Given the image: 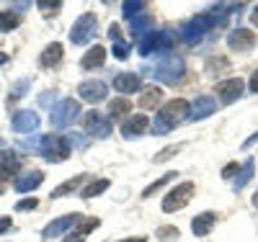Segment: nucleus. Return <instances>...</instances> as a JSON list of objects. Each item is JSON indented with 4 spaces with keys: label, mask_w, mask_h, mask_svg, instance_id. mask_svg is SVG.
<instances>
[{
    "label": "nucleus",
    "mask_w": 258,
    "mask_h": 242,
    "mask_svg": "<svg viewBox=\"0 0 258 242\" xmlns=\"http://www.w3.org/2000/svg\"><path fill=\"white\" fill-rule=\"evenodd\" d=\"M214 26H222L217 18H214L209 11L207 13H199V16H194L191 21H186V24H181V29H178V39L183 41V44H188V47H194V44H199L204 36H207V31H212Z\"/></svg>",
    "instance_id": "obj_1"
},
{
    "label": "nucleus",
    "mask_w": 258,
    "mask_h": 242,
    "mask_svg": "<svg viewBox=\"0 0 258 242\" xmlns=\"http://www.w3.org/2000/svg\"><path fill=\"white\" fill-rule=\"evenodd\" d=\"M150 75H153L158 83H163V85H176V83H181L183 75H186V62H183V57H178V54H168V57H163V59L155 64Z\"/></svg>",
    "instance_id": "obj_2"
},
{
    "label": "nucleus",
    "mask_w": 258,
    "mask_h": 242,
    "mask_svg": "<svg viewBox=\"0 0 258 242\" xmlns=\"http://www.w3.org/2000/svg\"><path fill=\"white\" fill-rule=\"evenodd\" d=\"M155 116H158L168 129H176V126H181L183 121L191 119V103H188L186 98H173V101L163 103L160 111H158Z\"/></svg>",
    "instance_id": "obj_3"
},
{
    "label": "nucleus",
    "mask_w": 258,
    "mask_h": 242,
    "mask_svg": "<svg viewBox=\"0 0 258 242\" xmlns=\"http://www.w3.org/2000/svg\"><path fill=\"white\" fill-rule=\"evenodd\" d=\"M176 44V34L173 31H153L147 34L142 41H137V54L150 57V54H165L173 49Z\"/></svg>",
    "instance_id": "obj_4"
},
{
    "label": "nucleus",
    "mask_w": 258,
    "mask_h": 242,
    "mask_svg": "<svg viewBox=\"0 0 258 242\" xmlns=\"http://www.w3.org/2000/svg\"><path fill=\"white\" fill-rule=\"evenodd\" d=\"M80 116V101L75 98H62L52 106V114H49V124L52 129H68L78 121Z\"/></svg>",
    "instance_id": "obj_5"
},
{
    "label": "nucleus",
    "mask_w": 258,
    "mask_h": 242,
    "mask_svg": "<svg viewBox=\"0 0 258 242\" xmlns=\"http://www.w3.org/2000/svg\"><path fill=\"white\" fill-rule=\"evenodd\" d=\"M39 152L44 155L47 163H62L70 155V142L62 134H44L39 139Z\"/></svg>",
    "instance_id": "obj_6"
},
{
    "label": "nucleus",
    "mask_w": 258,
    "mask_h": 242,
    "mask_svg": "<svg viewBox=\"0 0 258 242\" xmlns=\"http://www.w3.org/2000/svg\"><path fill=\"white\" fill-rule=\"evenodd\" d=\"M194 191H197V186H194L191 181L186 183H178L176 188H170L165 193V199H163V211L165 214H173V211H181L191 199H194Z\"/></svg>",
    "instance_id": "obj_7"
},
{
    "label": "nucleus",
    "mask_w": 258,
    "mask_h": 242,
    "mask_svg": "<svg viewBox=\"0 0 258 242\" xmlns=\"http://www.w3.org/2000/svg\"><path fill=\"white\" fill-rule=\"evenodd\" d=\"M78 98L91 103V106H98V103H103L106 98H109V85H106L103 80H98V77L83 80L78 85Z\"/></svg>",
    "instance_id": "obj_8"
},
{
    "label": "nucleus",
    "mask_w": 258,
    "mask_h": 242,
    "mask_svg": "<svg viewBox=\"0 0 258 242\" xmlns=\"http://www.w3.org/2000/svg\"><path fill=\"white\" fill-rule=\"evenodd\" d=\"M83 126H85V134L96 137V139H106L111 134V119L101 111H96V108H91V111L83 116Z\"/></svg>",
    "instance_id": "obj_9"
},
{
    "label": "nucleus",
    "mask_w": 258,
    "mask_h": 242,
    "mask_svg": "<svg viewBox=\"0 0 258 242\" xmlns=\"http://www.w3.org/2000/svg\"><path fill=\"white\" fill-rule=\"evenodd\" d=\"M96 26H98L96 13H83L75 24H73V29H70V41L78 44V47L88 44V41L93 39V34H96Z\"/></svg>",
    "instance_id": "obj_10"
},
{
    "label": "nucleus",
    "mask_w": 258,
    "mask_h": 242,
    "mask_svg": "<svg viewBox=\"0 0 258 242\" xmlns=\"http://www.w3.org/2000/svg\"><path fill=\"white\" fill-rule=\"evenodd\" d=\"M243 91H245V83L240 80V77H230V80H222V83H217V101L220 103H225V106H230V103H235L240 96H243Z\"/></svg>",
    "instance_id": "obj_11"
},
{
    "label": "nucleus",
    "mask_w": 258,
    "mask_h": 242,
    "mask_svg": "<svg viewBox=\"0 0 258 242\" xmlns=\"http://www.w3.org/2000/svg\"><path fill=\"white\" fill-rule=\"evenodd\" d=\"M227 47L232 52H250L255 47V34L250 29H232L227 34Z\"/></svg>",
    "instance_id": "obj_12"
},
{
    "label": "nucleus",
    "mask_w": 258,
    "mask_h": 242,
    "mask_svg": "<svg viewBox=\"0 0 258 242\" xmlns=\"http://www.w3.org/2000/svg\"><path fill=\"white\" fill-rule=\"evenodd\" d=\"M39 124H41V119L36 111H16L11 119V126L16 134H31V131L39 129Z\"/></svg>",
    "instance_id": "obj_13"
},
{
    "label": "nucleus",
    "mask_w": 258,
    "mask_h": 242,
    "mask_svg": "<svg viewBox=\"0 0 258 242\" xmlns=\"http://www.w3.org/2000/svg\"><path fill=\"white\" fill-rule=\"evenodd\" d=\"M142 77L137 72H119L114 77V91L116 93H124V98H129L132 93H140L142 91Z\"/></svg>",
    "instance_id": "obj_14"
},
{
    "label": "nucleus",
    "mask_w": 258,
    "mask_h": 242,
    "mask_svg": "<svg viewBox=\"0 0 258 242\" xmlns=\"http://www.w3.org/2000/svg\"><path fill=\"white\" fill-rule=\"evenodd\" d=\"M83 219V214H68V216H59V219H54V222H49L44 229H41V237L44 239H52V237H59V234H64L70 227H75L78 222Z\"/></svg>",
    "instance_id": "obj_15"
},
{
    "label": "nucleus",
    "mask_w": 258,
    "mask_h": 242,
    "mask_svg": "<svg viewBox=\"0 0 258 242\" xmlns=\"http://www.w3.org/2000/svg\"><path fill=\"white\" fill-rule=\"evenodd\" d=\"M147 129H150V119L145 114H135V116L124 119V124H121L119 131H121L124 139H135V137H142Z\"/></svg>",
    "instance_id": "obj_16"
},
{
    "label": "nucleus",
    "mask_w": 258,
    "mask_h": 242,
    "mask_svg": "<svg viewBox=\"0 0 258 242\" xmlns=\"http://www.w3.org/2000/svg\"><path fill=\"white\" fill-rule=\"evenodd\" d=\"M214 111H217V101H214L212 96H199L191 103V121H204Z\"/></svg>",
    "instance_id": "obj_17"
},
{
    "label": "nucleus",
    "mask_w": 258,
    "mask_h": 242,
    "mask_svg": "<svg viewBox=\"0 0 258 242\" xmlns=\"http://www.w3.org/2000/svg\"><path fill=\"white\" fill-rule=\"evenodd\" d=\"M41 183H44V173L41 170H29V173L18 175V178L13 181V188H16V193H29V191H36Z\"/></svg>",
    "instance_id": "obj_18"
},
{
    "label": "nucleus",
    "mask_w": 258,
    "mask_h": 242,
    "mask_svg": "<svg viewBox=\"0 0 258 242\" xmlns=\"http://www.w3.org/2000/svg\"><path fill=\"white\" fill-rule=\"evenodd\" d=\"M214 224H217V214L214 211H202V214H197L191 219V232L197 237H207L214 229Z\"/></svg>",
    "instance_id": "obj_19"
},
{
    "label": "nucleus",
    "mask_w": 258,
    "mask_h": 242,
    "mask_svg": "<svg viewBox=\"0 0 258 242\" xmlns=\"http://www.w3.org/2000/svg\"><path fill=\"white\" fill-rule=\"evenodd\" d=\"M18 155L13 149H3L0 152V181H8V178H13V175L18 173Z\"/></svg>",
    "instance_id": "obj_20"
},
{
    "label": "nucleus",
    "mask_w": 258,
    "mask_h": 242,
    "mask_svg": "<svg viewBox=\"0 0 258 242\" xmlns=\"http://www.w3.org/2000/svg\"><path fill=\"white\" fill-rule=\"evenodd\" d=\"M103 62H106V49L101 47V44H93V47L83 54L80 67L83 70H96V67H103Z\"/></svg>",
    "instance_id": "obj_21"
},
{
    "label": "nucleus",
    "mask_w": 258,
    "mask_h": 242,
    "mask_svg": "<svg viewBox=\"0 0 258 242\" xmlns=\"http://www.w3.org/2000/svg\"><path fill=\"white\" fill-rule=\"evenodd\" d=\"M153 31H155V21L150 18V16H145V13L140 18H135L132 26H129V34H132L135 41H142L147 34H153Z\"/></svg>",
    "instance_id": "obj_22"
},
{
    "label": "nucleus",
    "mask_w": 258,
    "mask_h": 242,
    "mask_svg": "<svg viewBox=\"0 0 258 242\" xmlns=\"http://www.w3.org/2000/svg\"><path fill=\"white\" fill-rule=\"evenodd\" d=\"M62 44L59 41H52V44H47L44 47V52H41V57H39V64L41 67H54V64H59V59H62Z\"/></svg>",
    "instance_id": "obj_23"
},
{
    "label": "nucleus",
    "mask_w": 258,
    "mask_h": 242,
    "mask_svg": "<svg viewBox=\"0 0 258 242\" xmlns=\"http://www.w3.org/2000/svg\"><path fill=\"white\" fill-rule=\"evenodd\" d=\"M163 101V91H160V88L158 85H147V88H142V91H140V106L142 108H155L158 103Z\"/></svg>",
    "instance_id": "obj_24"
},
{
    "label": "nucleus",
    "mask_w": 258,
    "mask_h": 242,
    "mask_svg": "<svg viewBox=\"0 0 258 242\" xmlns=\"http://www.w3.org/2000/svg\"><path fill=\"white\" fill-rule=\"evenodd\" d=\"M253 168H255V160H253V157H248V160L240 165L238 175H235V183H232L235 191H243V188L250 183V178H253Z\"/></svg>",
    "instance_id": "obj_25"
},
{
    "label": "nucleus",
    "mask_w": 258,
    "mask_h": 242,
    "mask_svg": "<svg viewBox=\"0 0 258 242\" xmlns=\"http://www.w3.org/2000/svg\"><path fill=\"white\" fill-rule=\"evenodd\" d=\"M88 178L85 173H80V175H75V178H70V181H64L62 186H57L54 191H52V199H64V196H70V193H75L78 188H80V183Z\"/></svg>",
    "instance_id": "obj_26"
},
{
    "label": "nucleus",
    "mask_w": 258,
    "mask_h": 242,
    "mask_svg": "<svg viewBox=\"0 0 258 242\" xmlns=\"http://www.w3.org/2000/svg\"><path fill=\"white\" fill-rule=\"evenodd\" d=\"M129 111H132V101L129 98H114V101H109V119H121V116H126Z\"/></svg>",
    "instance_id": "obj_27"
},
{
    "label": "nucleus",
    "mask_w": 258,
    "mask_h": 242,
    "mask_svg": "<svg viewBox=\"0 0 258 242\" xmlns=\"http://www.w3.org/2000/svg\"><path fill=\"white\" fill-rule=\"evenodd\" d=\"M145 8H147L145 0H124V3H121V16H124L126 21H135V18L142 16Z\"/></svg>",
    "instance_id": "obj_28"
},
{
    "label": "nucleus",
    "mask_w": 258,
    "mask_h": 242,
    "mask_svg": "<svg viewBox=\"0 0 258 242\" xmlns=\"http://www.w3.org/2000/svg\"><path fill=\"white\" fill-rule=\"evenodd\" d=\"M109 186H111L109 178H98V181H93V183L85 186V188L80 191V196H83V199H96V196H101V193L109 191Z\"/></svg>",
    "instance_id": "obj_29"
},
{
    "label": "nucleus",
    "mask_w": 258,
    "mask_h": 242,
    "mask_svg": "<svg viewBox=\"0 0 258 242\" xmlns=\"http://www.w3.org/2000/svg\"><path fill=\"white\" fill-rule=\"evenodd\" d=\"M18 24H21V16L16 13V11H0V31L3 34H11V31H16L18 29Z\"/></svg>",
    "instance_id": "obj_30"
},
{
    "label": "nucleus",
    "mask_w": 258,
    "mask_h": 242,
    "mask_svg": "<svg viewBox=\"0 0 258 242\" xmlns=\"http://www.w3.org/2000/svg\"><path fill=\"white\" fill-rule=\"evenodd\" d=\"M29 88H31V80H29V77H21V80H16V83L11 85V91H8V103H16L18 98H24Z\"/></svg>",
    "instance_id": "obj_31"
},
{
    "label": "nucleus",
    "mask_w": 258,
    "mask_h": 242,
    "mask_svg": "<svg viewBox=\"0 0 258 242\" xmlns=\"http://www.w3.org/2000/svg\"><path fill=\"white\" fill-rule=\"evenodd\" d=\"M176 175H178V173H173V170H170V173H165V175H160V178H158L155 183H150V186H147V188L142 191V199H150V196H153L155 191H160V188H163L165 183H170V181H173Z\"/></svg>",
    "instance_id": "obj_32"
},
{
    "label": "nucleus",
    "mask_w": 258,
    "mask_h": 242,
    "mask_svg": "<svg viewBox=\"0 0 258 242\" xmlns=\"http://www.w3.org/2000/svg\"><path fill=\"white\" fill-rule=\"evenodd\" d=\"M155 237H158V239H163V242H170V239L181 237V232H178V227H173V224H165V227H158Z\"/></svg>",
    "instance_id": "obj_33"
},
{
    "label": "nucleus",
    "mask_w": 258,
    "mask_h": 242,
    "mask_svg": "<svg viewBox=\"0 0 258 242\" xmlns=\"http://www.w3.org/2000/svg\"><path fill=\"white\" fill-rule=\"evenodd\" d=\"M178 149H181L178 144H170V147H163V149L158 152V155H155L153 160H155V163H165V160H170V157H173V155H178Z\"/></svg>",
    "instance_id": "obj_34"
},
{
    "label": "nucleus",
    "mask_w": 258,
    "mask_h": 242,
    "mask_svg": "<svg viewBox=\"0 0 258 242\" xmlns=\"http://www.w3.org/2000/svg\"><path fill=\"white\" fill-rule=\"evenodd\" d=\"M129 52H132V49H129L126 41H116V44H114V57H116V59H126Z\"/></svg>",
    "instance_id": "obj_35"
},
{
    "label": "nucleus",
    "mask_w": 258,
    "mask_h": 242,
    "mask_svg": "<svg viewBox=\"0 0 258 242\" xmlns=\"http://www.w3.org/2000/svg\"><path fill=\"white\" fill-rule=\"evenodd\" d=\"M39 206V201L34 199V196H31V199H24V201H18L16 204V211H34Z\"/></svg>",
    "instance_id": "obj_36"
},
{
    "label": "nucleus",
    "mask_w": 258,
    "mask_h": 242,
    "mask_svg": "<svg viewBox=\"0 0 258 242\" xmlns=\"http://www.w3.org/2000/svg\"><path fill=\"white\" fill-rule=\"evenodd\" d=\"M238 170H240V165H238V163H230V165H225V168H222V178H225V181H232Z\"/></svg>",
    "instance_id": "obj_37"
},
{
    "label": "nucleus",
    "mask_w": 258,
    "mask_h": 242,
    "mask_svg": "<svg viewBox=\"0 0 258 242\" xmlns=\"http://www.w3.org/2000/svg\"><path fill=\"white\" fill-rule=\"evenodd\" d=\"M68 142H70V149H75V147H78V149H83V147H85V139H83V137H78L75 131H73V134H68Z\"/></svg>",
    "instance_id": "obj_38"
},
{
    "label": "nucleus",
    "mask_w": 258,
    "mask_h": 242,
    "mask_svg": "<svg viewBox=\"0 0 258 242\" xmlns=\"http://www.w3.org/2000/svg\"><path fill=\"white\" fill-rule=\"evenodd\" d=\"M109 39H111V44L124 41V39H121V29H119V24H111V26H109Z\"/></svg>",
    "instance_id": "obj_39"
},
{
    "label": "nucleus",
    "mask_w": 258,
    "mask_h": 242,
    "mask_svg": "<svg viewBox=\"0 0 258 242\" xmlns=\"http://www.w3.org/2000/svg\"><path fill=\"white\" fill-rule=\"evenodd\" d=\"M13 227V219L11 216H0V234H6Z\"/></svg>",
    "instance_id": "obj_40"
},
{
    "label": "nucleus",
    "mask_w": 258,
    "mask_h": 242,
    "mask_svg": "<svg viewBox=\"0 0 258 242\" xmlns=\"http://www.w3.org/2000/svg\"><path fill=\"white\" fill-rule=\"evenodd\" d=\"M248 88H250V93H258V70L250 75V80H248Z\"/></svg>",
    "instance_id": "obj_41"
},
{
    "label": "nucleus",
    "mask_w": 258,
    "mask_h": 242,
    "mask_svg": "<svg viewBox=\"0 0 258 242\" xmlns=\"http://www.w3.org/2000/svg\"><path fill=\"white\" fill-rule=\"evenodd\" d=\"M36 6H39V8H59L62 3H59V0H54V3H47V0H39Z\"/></svg>",
    "instance_id": "obj_42"
},
{
    "label": "nucleus",
    "mask_w": 258,
    "mask_h": 242,
    "mask_svg": "<svg viewBox=\"0 0 258 242\" xmlns=\"http://www.w3.org/2000/svg\"><path fill=\"white\" fill-rule=\"evenodd\" d=\"M255 142H258V131H255V134H253L250 139H245V142H243V149H248V147H250V144H255Z\"/></svg>",
    "instance_id": "obj_43"
},
{
    "label": "nucleus",
    "mask_w": 258,
    "mask_h": 242,
    "mask_svg": "<svg viewBox=\"0 0 258 242\" xmlns=\"http://www.w3.org/2000/svg\"><path fill=\"white\" fill-rule=\"evenodd\" d=\"M119 242H147V237H126V239H119Z\"/></svg>",
    "instance_id": "obj_44"
},
{
    "label": "nucleus",
    "mask_w": 258,
    "mask_h": 242,
    "mask_svg": "<svg viewBox=\"0 0 258 242\" xmlns=\"http://www.w3.org/2000/svg\"><path fill=\"white\" fill-rule=\"evenodd\" d=\"M250 21H253V26H258V6L253 8V13H250Z\"/></svg>",
    "instance_id": "obj_45"
},
{
    "label": "nucleus",
    "mask_w": 258,
    "mask_h": 242,
    "mask_svg": "<svg viewBox=\"0 0 258 242\" xmlns=\"http://www.w3.org/2000/svg\"><path fill=\"white\" fill-rule=\"evenodd\" d=\"M49 101H54V93L52 96H41V106H49Z\"/></svg>",
    "instance_id": "obj_46"
},
{
    "label": "nucleus",
    "mask_w": 258,
    "mask_h": 242,
    "mask_svg": "<svg viewBox=\"0 0 258 242\" xmlns=\"http://www.w3.org/2000/svg\"><path fill=\"white\" fill-rule=\"evenodd\" d=\"M8 62V54H3V52H0V64H6Z\"/></svg>",
    "instance_id": "obj_47"
},
{
    "label": "nucleus",
    "mask_w": 258,
    "mask_h": 242,
    "mask_svg": "<svg viewBox=\"0 0 258 242\" xmlns=\"http://www.w3.org/2000/svg\"><path fill=\"white\" fill-rule=\"evenodd\" d=\"M3 149H6V142H3V139H0V152H3Z\"/></svg>",
    "instance_id": "obj_48"
}]
</instances>
